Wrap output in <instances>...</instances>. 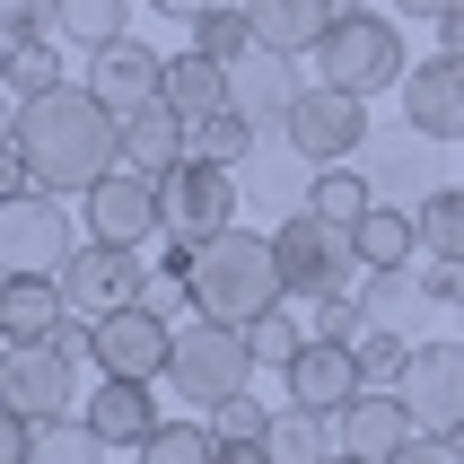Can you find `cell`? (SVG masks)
Here are the masks:
<instances>
[{
	"instance_id": "6da1fadb",
	"label": "cell",
	"mask_w": 464,
	"mask_h": 464,
	"mask_svg": "<svg viewBox=\"0 0 464 464\" xmlns=\"http://www.w3.org/2000/svg\"><path fill=\"white\" fill-rule=\"evenodd\" d=\"M18 150L44 193H88L105 167H123V114L97 88H44L18 97Z\"/></svg>"
},
{
	"instance_id": "7a4b0ae2",
	"label": "cell",
	"mask_w": 464,
	"mask_h": 464,
	"mask_svg": "<svg viewBox=\"0 0 464 464\" xmlns=\"http://www.w3.org/2000/svg\"><path fill=\"white\" fill-rule=\"evenodd\" d=\"M184 298L193 315H219V324H255L263 307H281V255H272V228H219L193 246V272H184Z\"/></svg>"
},
{
	"instance_id": "3957f363",
	"label": "cell",
	"mask_w": 464,
	"mask_h": 464,
	"mask_svg": "<svg viewBox=\"0 0 464 464\" xmlns=\"http://www.w3.org/2000/svg\"><path fill=\"white\" fill-rule=\"evenodd\" d=\"M315 71H324V88L377 97V88H403L412 53H403V26L394 18H377V9H334L324 44H315Z\"/></svg>"
},
{
	"instance_id": "277c9868",
	"label": "cell",
	"mask_w": 464,
	"mask_h": 464,
	"mask_svg": "<svg viewBox=\"0 0 464 464\" xmlns=\"http://www.w3.org/2000/svg\"><path fill=\"white\" fill-rule=\"evenodd\" d=\"M272 255H281L289 307H298V298L315 307V298H334V289H360V237L334 228V219H315V210H281Z\"/></svg>"
},
{
	"instance_id": "5b68a950",
	"label": "cell",
	"mask_w": 464,
	"mask_h": 464,
	"mask_svg": "<svg viewBox=\"0 0 464 464\" xmlns=\"http://www.w3.org/2000/svg\"><path fill=\"white\" fill-rule=\"evenodd\" d=\"M167 386H176L193 412H210V403L246 394V386H255V351H246V324L193 315V324L176 334V351H167Z\"/></svg>"
},
{
	"instance_id": "8992f818",
	"label": "cell",
	"mask_w": 464,
	"mask_h": 464,
	"mask_svg": "<svg viewBox=\"0 0 464 464\" xmlns=\"http://www.w3.org/2000/svg\"><path fill=\"white\" fill-rule=\"evenodd\" d=\"M237 167H219V158H193L184 150L167 176H158V237H176V246H202V237H219L237 219Z\"/></svg>"
},
{
	"instance_id": "52a82bcc",
	"label": "cell",
	"mask_w": 464,
	"mask_h": 464,
	"mask_svg": "<svg viewBox=\"0 0 464 464\" xmlns=\"http://www.w3.org/2000/svg\"><path fill=\"white\" fill-rule=\"evenodd\" d=\"M62 307L88 315L97 324L105 307H131V298H150V263H140V246H105V237H79L71 255H62Z\"/></svg>"
},
{
	"instance_id": "ba28073f",
	"label": "cell",
	"mask_w": 464,
	"mask_h": 464,
	"mask_svg": "<svg viewBox=\"0 0 464 464\" xmlns=\"http://www.w3.org/2000/svg\"><path fill=\"white\" fill-rule=\"evenodd\" d=\"M167 351H176V324H167V307H150V298L105 307L97 324H88V368H105V377H167Z\"/></svg>"
},
{
	"instance_id": "9c48e42d",
	"label": "cell",
	"mask_w": 464,
	"mask_h": 464,
	"mask_svg": "<svg viewBox=\"0 0 464 464\" xmlns=\"http://www.w3.org/2000/svg\"><path fill=\"white\" fill-rule=\"evenodd\" d=\"M71 210H62V193H44V184H26V193H9L0 202V281L9 272H62V255H71Z\"/></svg>"
},
{
	"instance_id": "30bf717a",
	"label": "cell",
	"mask_w": 464,
	"mask_h": 464,
	"mask_svg": "<svg viewBox=\"0 0 464 464\" xmlns=\"http://www.w3.org/2000/svg\"><path fill=\"white\" fill-rule=\"evenodd\" d=\"M0 403L26 420H53V412H79V360L62 342H9V360H0Z\"/></svg>"
},
{
	"instance_id": "8fae6325",
	"label": "cell",
	"mask_w": 464,
	"mask_h": 464,
	"mask_svg": "<svg viewBox=\"0 0 464 464\" xmlns=\"http://www.w3.org/2000/svg\"><path fill=\"white\" fill-rule=\"evenodd\" d=\"M394 394L412 403L420 430H456V420H464V334H420Z\"/></svg>"
},
{
	"instance_id": "7c38bea8",
	"label": "cell",
	"mask_w": 464,
	"mask_h": 464,
	"mask_svg": "<svg viewBox=\"0 0 464 464\" xmlns=\"http://www.w3.org/2000/svg\"><path fill=\"white\" fill-rule=\"evenodd\" d=\"M289 140L315 158V167H334V158H360V140H368V97H351V88H324L315 79L307 97L289 105Z\"/></svg>"
},
{
	"instance_id": "4fadbf2b",
	"label": "cell",
	"mask_w": 464,
	"mask_h": 464,
	"mask_svg": "<svg viewBox=\"0 0 464 464\" xmlns=\"http://www.w3.org/2000/svg\"><path fill=\"white\" fill-rule=\"evenodd\" d=\"M79 202H88V237H105V246H150L158 237V176H140V167H105Z\"/></svg>"
},
{
	"instance_id": "5bb4252c",
	"label": "cell",
	"mask_w": 464,
	"mask_h": 464,
	"mask_svg": "<svg viewBox=\"0 0 464 464\" xmlns=\"http://www.w3.org/2000/svg\"><path fill=\"white\" fill-rule=\"evenodd\" d=\"M307 97V79H298V53H272V44H246L228 62V105L237 114H255L263 131L289 123V105Z\"/></svg>"
},
{
	"instance_id": "9a60e30c",
	"label": "cell",
	"mask_w": 464,
	"mask_h": 464,
	"mask_svg": "<svg viewBox=\"0 0 464 464\" xmlns=\"http://www.w3.org/2000/svg\"><path fill=\"white\" fill-rule=\"evenodd\" d=\"M430 150H439V140L412 131V123H403V131H368V140H360V167H368V184H377V202H403V193L420 202L430 184H447Z\"/></svg>"
},
{
	"instance_id": "2e32d148",
	"label": "cell",
	"mask_w": 464,
	"mask_h": 464,
	"mask_svg": "<svg viewBox=\"0 0 464 464\" xmlns=\"http://www.w3.org/2000/svg\"><path fill=\"white\" fill-rule=\"evenodd\" d=\"M403 123L430 131V140H464V62L456 53L403 71Z\"/></svg>"
},
{
	"instance_id": "e0dca14e",
	"label": "cell",
	"mask_w": 464,
	"mask_h": 464,
	"mask_svg": "<svg viewBox=\"0 0 464 464\" xmlns=\"http://www.w3.org/2000/svg\"><path fill=\"white\" fill-rule=\"evenodd\" d=\"M334 430H342V447H351V456L386 464L394 447H403V439L420 430V420H412V403H403L394 386H360V394H351V403L334 412Z\"/></svg>"
},
{
	"instance_id": "ac0fdd59",
	"label": "cell",
	"mask_w": 464,
	"mask_h": 464,
	"mask_svg": "<svg viewBox=\"0 0 464 464\" xmlns=\"http://www.w3.org/2000/svg\"><path fill=\"white\" fill-rule=\"evenodd\" d=\"M281 377H289V403H307V412H342V403L360 394V351H351V342L307 334V351H298Z\"/></svg>"
},
{
	"instance_id": "d6986e66",
	"label": "cell",
	"mask_w": 464,
	"mask_h": 464,
	"mask_svg": "<svg viewBox=\"0 0 464 464\" xmlns=\"http://www.w3.org/2000/svg\"><path fill=\"white\" fill-rule=\"evenodd\" d=\"M150 386H158V377H97V394L79 403V412H88V430H97L105 447H140L158 420H167Z\"/></svg>"
},
{
	"instance_id": "ffe728a7",
	"label": "cell",
	"mask_w": 464,
	"mask_h": 464,
	"mask_svg": "<svg viewBox=\"0 0 464 464\" xmlns=\"http://www.w3.org/2000/svg\"><path fill=\"white\" fill-rule=\"evenodd\" d=\"M237 184H246V193H255L263 210H307V184H315V158L298 150V140H263L255 158H246V167H237Z\"/></svg>"
},
{
	"instance_id": "44dd1931",
	"label": "cell",
	"mask_w": 464,
	"mask_h": 464,
	"mask_svg": "<svg viewBox=\"0 0 464 464\" xmlns=\"http://www.w3.org/2000/svg\"><path fill=\"white\" fill-rule=\"evenodd\" d=\"M158 62H167V53H150V44H131V35H114V44L88 53V88H97L114 114H131V105H150V97H158Z\"/></svg>"
},
{
	"instance_id": "7402d4cb",
	"label": "cell",
	"mask_w": 464,
	"mask_h": 464,
	"mask_svg": "<svg viewBox=\"0 0 464 464\" xmlns=\"http://www.w3.org/2000/svg\"><path fill=\"white\" fill-rule=\"evenodd\" d=\"M62 281L53 272H9L0 281V342H44V334H62Z\"/></svg>"
},
{
	"instance_id": "603a6c76",
	"label": "cell",
	"mask_w": 464,
	"mask_h": 464,
	"mask_svg": "<svg viewBox=\"0 0 464 464\" xmlns=\"http://www.w3.org/2000/svg\"><path fill=\"white\" fill-rule=\"evenodd\" d=\"M158 97L176 105L184 123H202V114H219V105H228V62H210V53H167V62H158Z\"/></svg>"
},
{
	"instance_id": "cb8c5ba5",
	"label": "cell",
	"mask_w": 464,
	"mask_h": 464,
	"mask_svg": "<svg viewBox=\"0 0 464 464\" xmlns=\"http://www.w3.org/2000/svg\"><path fill=\"white\" fill-rule=\"evenodd\" d=\"M184 131H193V123H184L167 97L131 105V114H123V167H140V176H167V167L184 158Z\"/></svg>"
},
{
	"instance_id": "d4e9b609",
	"label": "cell",
	"mask_w": 464,
	"mask_h": 464,
	"mask_svg": "<svg viewBox=\"0 0 464 464\" xmlns=\"http://www.w3.org/2000/svg\"><path fill=\"white\" fill-rule=\"evenodd\" d=\"M324 26H334V0H255V44H272V53L307 62L324 44Z\"/></svg>"
},
{
	"instance_id": "484cf974",
	"label": "cell",
	"mask_w": 464,
	"mask_h": 464,
	"mask_svg": "<svg viewBox=\"0 0 464 464\" xmlns=\"http://www.w3.org/2000/svg\"><path fill=\"white\" fill-rule=\"evenodd\" d=\"M307 210H315V219H334V228H360L368 210H377V184H368V167H360V158H334V167H315Z\"/></svg>"
},
{
	"instance_id": "4316f807",
	"label": "cell",
	"mask_w": 464,
	"mask_h": 464,
	"mask_svg": "<svg viewBox=\"0 0 464 464\" xmlns=\"http://www.w3.org/2000/svg\"><path fill=\"white\" fill-rule=\"evenodd\" d=\"M360 272H394V263H412L420 255V228H412V202H377L360 219Z\"/></svg>"
},
{
	"instance_id": "83f0119b",
	"label": "cell",
	"mask_w": 464,
	"mask_h": 464,
	"mask_svg": "<svg viewBox=\"0 0 464 464\" xmlns=\"http://www.w3.org/2000/svg\"><path fill=\"white\" fill-rule=\"evenodd\" d=\"M272 464H324L342 447V430H334V412H307V403H289V412H272Z\"/></svg>"
},
{
	"instance_id": "f1b7e54d",
	"label": "cell",
	"mask_w": 464,
	"mask_h": 464,
	"mask_svg": "<svg viewBox=\"0 0 464 464\" xmlns=\"http://www.w3.org/2000/svg\"><path fill=\"white\" fill-rule=\"evenodd\" d=\"M360 298H368V315H377V324H394V334H412V342H420V315H430V298H420L412 263H394V272H360Z\"/></svg>"
},
{
	"instance_id": "f546056e",
	"label": "cell",
	"mask_w": 464,
	"mask_h": 464,
	"mask_svg": "<svg viewBox=\"0 0 464 464\" xmlns=\"http://www.w3.org/2000/svg\"><path fill=\"white\" fill-rule=\"evenodd\" d=\"M184 150H193V158H219V167H246V158L263 150V123H255V114H237V105H219V114H202V123L184 131Z\"/></svg>"
},
{
	"instance_id": "4dcf8cb0",
	"label": "cell",
	"mask_w": 464,
	"mask_h": 464,
	"mask_svg": "<svg viewBox=\"0 0 464 464\" xmlns=\"http://www.w3.org/2000/svg\"><path fill=\"white\" fill-rule=\"evenodd\" d=\"M114 447L88 430V412H53L35 420V447H26V464H105Z\"/></svg>"
},
{
	"instance_id": "1f68e13d",
	"label": "cell",
	"mask_w": 464,
	"mask_h": 464,
	"mask_svg": "<svg viewBox=\"0 0 464 464\" xmlns=\"http://www.w3.org/2000/svg\"><path fill=\"white\" fill-rule=\"evenodd\" d=\"M131 456H140V464H210V456H219V430L176 412V420H158V430L131 447Z\"/></svg>"
},
{
	"instance_id": "d6a6232c",
	"label": "cell",
	"mask_w": 464,
	"mask_h": 464,
	"mask_svg": "<svg viewBox=\"0 0 464 464\" xmlns=\"http://www.w3.org/2000/svg\"><path fill=\"white\" fill-rule=\"evenodd\" d=\"M412 228L430 255H464V184H430L412 202Z\"/></svg>"
},
{
	"instance_id": "836d02e7",
	"label": "cell",
	"mask_w": 464,
	"mask_h": 464,
	"mask_svg": "<svg viewBox=\"0 0 464 464\" xmlns=\"http://www.w3.org/2000/svg\"><path fill=\"white\" fill-rule=\"evenodd\" d=\"M123 9H131V0H53V26H62L71 44L97 53V44H114V35H131Z\"/></svg>"
},
{
	"instance_id": "e575fe53",
	"label": "cell",
	"mask_w": 464,
	"mask_h": 464,
	"mask_svg": "<svg viewBox=\"0 0 464 464\" xmlns=\"http://www.w3.org/2000/svg\"><path fill=\"white\" fill-rule=\"evenodd\" d=\"M246 44H255V9H237V0H210L202 18H193V53H210V62H237Z\"/></svg>"
},
{
	"instance_id": "d590c367",
	"label": "cell",
	"mask_w": 464,
	"mask_h": 464,
	"mask_svg": "<svg viewBox=\"0 0 464 464\" xmlns=\"http://www.w3.org/2000/svg\"><path fill=\"white\" fill-rule=\"evenodd\" d=\"M0 88H9V97H44V88H62V53H53V35H18Z\"/></svg>"
},
{
	"instance_id": "8d00e7d4",
	"label": "cell",
	"mask_w": 464,
	"mask_h": 464,
	"mask_svg": "<svg viewBox=\"0 0 464 464\" xmlns=\"http://www.w3.org/2000/svg\"><path fill=\"white\" fill-rule=\"evenodd\" d=\"M246 351H255V368H289L298 351H307V324L289 315V298H281V307H263L255 324H246Z\"/></svg>"
},
{
	"instance_id": "74e56055",
	"label": "cell",
	"mask_w": 464,
	"mask_h": 464,
	"mask_svg": "<svg viewBox=\"0 0 464 464\" xmlns=\"http://www.w3.org/2000/svg\"><path fill=\"white\" fill-rule=\"evenodd\" d=\"M360 351V386H403V360H412V334H394V324H377L368 315V334L351 342Z\"/></svg>"
},
{
	"instance_id": "f35d334b",
	"label": "cell",
	"mask_w": 464,
	"mask_h": 464,
	"mask_svg": "<svg viewBox=\"0 0 464 464\" xmlns=\"http://www.w3.org/2000/svg\"><path fill=\"white\" fill-rule=\"evenodd\" d=\"M412 281H420L430 307H464V255H430V246H420V255H412Z\"/></svg>"
},
{
	"instance_id": "ab89813d",
	"label": "cell",
	"mask_w": 464,
	"mask_h": 464,
	"mask_svg": "<svg viewBox=\"0 0 464 464\" xmlns=\"http://www.w3.org/2000/svg\"><path fill=\"white\" fill-rule=\"evenodd\" d=\"M307 334H324V342H360V334H368V298H360V289L315 298V324H307Z\"/></svg>"
},
{
	"instance_id": "60d3db41",
	"label": "cell",
	"mask_w": 464,
	"mask_h": 464,
	"mask_svg": "<svg viewBox=\"0 0 464 464\" xmlns=\"http://www.w3.org/2000/svg\"><path fill=\"white\" fill-rule=\"evenodd\" d=\"M210 430H219V439H263V430H272V412H263L255 386H246V394H228V403H210Z\"/></svg>"
},
{
	"instance_id": "b9f144b4",
	"label": "cell",
	"mask_w": 464,
	"mask_h": 464,
	"mask_svg": "<svg viewBox=\"0 0 464 464\" xmlns=\"http://www.w3.org/2000/svg\"><path fill=\"white\" fill-rule=\"evenodd\" d=\"M386 464H464V447H456V439H447V430H412V439L394 447V456H386Z\"/></svg>"
},
{
	"instance_id": "7bdbcfd3",
	"label": "cell",
	"mask_w": 464,
	"mask_h": 464,
	"mask_svg": "<svg viewBox=\"0 0 464 464\" xmlns=\"http://www.w3.org/2000/svg\"><path fill=\"white\" fill-rule=\"evenodd\" d=\"M0 35H53V0H0Z\"/></svg>"
},
{
	"instance_id": "ee69618b",
	"label": "cell",
	"mask_w": 464,
	"mask_h": 464,
	"mask_svg": "<svg viewBox=\"0 0 464 464\" xmlns=\"http://www.w3.org/2000/svg\"><path fill=\"white\" fill-rule=\"evenodd\" d=\"M26 447H35V420L0 403V464H26Z\"/></svg>"
},
{
	"instance_id": "f6af8a7d",
	"label": "cell",
	"mask_w": 464,
	"mask_h": 464,
	"mask_svg": "<svg viewBox=\"0 0 464 464\" xmlns=\"http://www.w3.org/2000/svg\"><path fill=\"white\" fill-rule=\"evenodd\" d=\"M26 184H35V167H26L18 131H9V140H0V202H9V193H26Z\"/></svg>"
},
{
	"instance_id": "bcb514c9",
	"label": "cell",
	"mask_w": 464,
	"mask_h": 464,
	"mask_svg": "<svg viewBox=\"0 0 464 464\" xmlns=\"http://www.w3.org/2000/svg\"><path fill=\"white\" fill-rule=\"evenodd\" d=\"M210 464H272V439H219Z\"/></svg>"
},
{
	"instance_id": "7dc6e473",
	"label": "cell",
	"mask_w": 464,
	"mask_h": 464,
	"mask_svg": "<svg viewBox=\"0 0 464 464\" xmlns=\"http://www.w3.org/2000/svg\"><path fill=\"white\" fill-rule=\"evenodd\" d=\"M439 53H456V62H464V0H456V9L439 18Z\"/></svg>"
},
{
	"instance_id": "c3c4849f",
	"label": "cell",
	"mask_w": 464,
	"mask_h": 464,
	"mask_svg": "<svg viewBox=\"0 0 464 464\" xmlns=\"http://www.w3.org/2000/svg\"><path fill=\"white\" fill-rule=\"evenodd\" d=\"M447 9H456V0H394V18H430V26H439Z\"/></svg>"
},
{
	"instance_id": "681fc988",
	"label": "cell",
	"mask_w": 464,
	"mask_h": 464,
	"mask_svg": "<svg viewBox=\"0 0 464 464\" xmlns=\"http://www.w3.org/2000/svg\"><path fill=\"white\" fill-rule=\"evenodd\" d=\"M150 9H158V18H184V26H193V18L210 9V0H150Z\"/></svg>"
},
{
	"instance_id": "f907efd6",
	"label": "cell",
	"mask_w": 464,
	"mask_h": 464,
	"mask_svg": "<svg viewBox=\"0 0 464 464\" xmlns=\"http://www.w3.org/2000/svg\"><path fill=\"white\" fill-rule=\"evenodd\" d=\"M9 131H18V97H9V88H0V140H9Z\"/></svg>"
},
{
	"instance_id": "816d5d0a",
	"label": "cell",
	"mask_w": 464,
	"mask_h": 464,
	"mask_svg": "<svg viewBox=\"0 0 464 464\" xmlns=\"http://www.w3.org/2000/svg\"><path fill=\"white\" fill-rule=\"evenodd\" d=\"M324 464H368V456H351V447H334V456H324Z\"/></svg>"
},
{
	"instance_id": "f5cc1de1",
	"label": "cell",
	"mask_w": 464,
	"mask_h": 464,
	"mask_svg": "<svg viewBox=\"0 0 464 464\" xmlns=\"http://www.w3.org/2000/svg\"><path fill=\"white\" fill-rule=\"evenodd\" d=\"M334 9H377V0H334Z\"/></svg>"
},
{
	"instance_id": "db71d44e",
	"label": "cell",
	"mask_w": 464,
	"mask_h": 464,
	"mask_svg": "<svg viewBox=\"0 0 464 464\" xmlns=\"http://www.w3.org/2000/svg\"><path fill=\"white\" fill-rule=\"evenodd\" d=\"M0 71H9V35H0Z\"/></svg>"
},
{
	"instance_id": "11a10c76",
	"label": "cell",
	"mask_w": 464,
	"mask_h": 464,
	"mask_svg": "<svg viewBox=\"0 0 464 464\" xmlns=\"http://www.w3.org/2000/svg\"><path fill=\"white\" fill-rule=\"evenodd\" d=\"M447 439H456V447H464V420H456V430H447Z\"/></svg>"
},
{
	"instance_id": "9f6ffc18",
	"label": "cell",
	"mask_w": 464,
	"mask_h": 464,
	"mask_svg": "<svg viewBox=\"0 0 464 464\" xmlns=\"http://www.w3.org/2000/svg\"><path fill=\"white\" fill-rule=\"evenodd\" d=\"M0 360H9V342H0Z\"/></svg>"
},
{
	"instance_id": "6f0895ef",
	"label": "cell",
	"mask_w": 464,
	"mask_h": 464,
	"mask_svg": "<svg viewBox=\"0 0 464 464\" xmlns=\"http://www.w3.org/2000/svg\"><path fill=\"white\" fill-rule=\"evenodd\" d=\"M237 9H255V0H237Z\"/></svg>"
}]
</instances>
